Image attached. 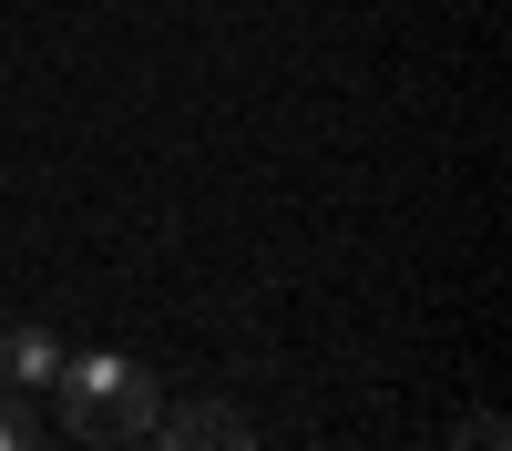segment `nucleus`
<instances>
[{
	"label": "nucleus",
	"mask_w": 512,
	"mask_h": 451,
	"mask_svg": "<svg viewBox=\"0 0 512 451\" xmlns=\"http://www.w3.org/2000/svg\"><path fill=\"white\" fill-rule=\"evenodd\" d=\"M62 380V339L52 328H0V390H41Z\"/></svg>",
	"instance_id": "3"
},
{
	"label": "nucleus",
	"mask_w": 512,
	"mask_h": 451,
	"mask_svg": "<svg viewBox=\"0 0 512 451\" xmlns=\"http://www.w3.org/2000/svg\"><path fill=\"white\" fill-rule=\"evenodd\" d=\"M154 421H164V400H154V380L123 349L62 359V431H82L93 451H113V441H144Z\"/></svg>",
	"instance_id": "1"
},
{
	"label": "nucleus",
	"mask_w": 512,
	"mask_h": 451,
	"mask_svg": "<svg viewBox=\"0 0 512 451\" xmlns=\"http://www.w3.org/2000/svg\"><path fill=\"white\" fill-rule=\"evenodd\" d=\"M0 451H41V421H31L11 390H0Z\"/></svg>",
	"instance_id": "4"
},
{
	"label": "nucleus",
	"mask_w": 512,
	"mask_h": 451,
	"mask_svg": "<svg viewBox=\"0 0 512 451\" xmlns=\"http://www.w3.org/2000/svg\"><path fill=\"white\" fill-rule=\"evenodd\" d=\"M144 441H154V451H256V431H246L236 400H195L185 421H154Z\"/></svg>",
	"instance_id": "2"
},
{
	"label": "nucleus",
	"mask_w": 512,
	"mask_h": 451,
	"mask_svg": "<svg viewBox=\"0 0 512 451\" xmlns=\"http://www.w3.org/2000/svg\"><path fill=\"white\" fill-rule=\"evenodd\" d=\"M461 451H502V410H472V421H461Z\"/></svg>",
	"instance_id": "5"
}]
</instances>
